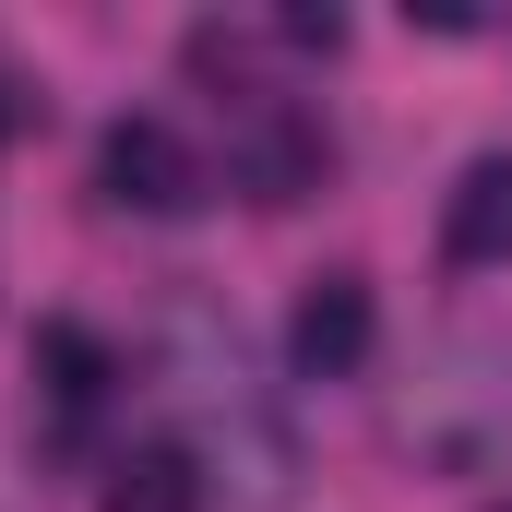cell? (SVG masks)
I'll use <instances>...</instances> for the list:
<instances>
[{"label":"cell","mask_w":512,"mask_h":512,"mask_svg":"<svg viewBox=\"0 0 512 512\" xmlns=\"http://www.w3.org/2000/svg\"><path fill=\"white\" fill-rule=\"evenodd\" d=\"M96 179H108V203L131 215H179V203H203V167H191V143L167 120H120L96 143Z\"/></svg>","instance_id":"obj_1"},{"label":"cell","mask_w":512,"mask_h":512,"mask_svg":"<svg viewBox=\"0 0 512 512\" xmlns=\"http://www.w3.org/2000/svg\"><path fill=\"white\" fill-rule=\"evenodd\" d=\"M370 286L358 274H322L310 298H298V322H286V346H298V370L310 382H346V370H370Z\"/></svg>","instance_id":"obj_2"},{"label":"cell","mask_w":512,"mask_h":512,"mask_svg":"<svg viewBox=\"0 0 512 512\" xmlns=\"http://www.w3.org/2000/svg\"><path fill=\"white\" fill-rule=\"evenodd\" d=\"M96 512H203V465H191L179 441H143V453H120V465H108Z\"/></svg>","instance_id":"obj_3"},{"label":"cell","mask_w":512,"mask_h":512,"mask_svg":"<svg viewBox=\"0 0 512 512\" xmlns=\"http://www.w3.org/2000/svg\"><path fill=\"white\" fill-rule=\"evenodd\" d=\"M441 239H453V262H512V155H477V167H465Z\"/></svg>","instance_id":"obj_4"},{"label":"cell","mask_w":512,"mask_h":512,"mask_svg":"<svg viewBox=\"0 0 512 512\" xmlns=\"http://www.w3.org/2000/svg\"><path fill=\"white\" fill-rule=\"evenodd\" d=\"M36 370H48L60 405H96V393H108V346H96L84 322H48V334H36Z\"/></svg>","instance_id":"obj_5"},{"label":"cell","mask_w":512,"mask_h":512,"mask_svg":"<svg viewBox=\"0 0 512 512\" xmlns=\"http://www.w3.org/2000/svg\"><path fill=\"white\" fill-rule=\"evenodd\" d=\"M501 512H512V501H501Z\"/></svg>","instance_id":"obj_6"}]
</instances>
